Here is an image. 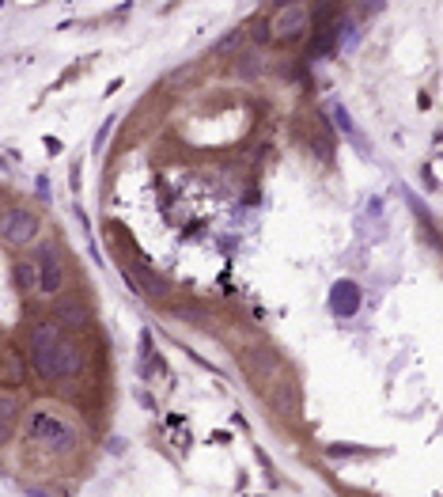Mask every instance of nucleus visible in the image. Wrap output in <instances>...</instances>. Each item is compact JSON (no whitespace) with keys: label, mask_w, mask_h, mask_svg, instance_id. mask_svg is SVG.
<instances>
[{"label":"nucleus","mask_w":443,"mask_h":497,"mask_svg":"<svg viewBox=\"0 0 443 497\" xmlns=\"http://www.w3.org/2000/svg\"><path fill=\"white\" fill-rule=\"evenodd\" d=\"M49 323H54L61 334L76 338V334H84V331L91 327V312H88L84 301H58V304H54V315H49Z\"/></svg>","instance_id":"423d86ee"},{"label":"nucleus","mask_w":443,"mask_h":497,"mask_svg":"<svg viewBox=\"0 0 443 497\" xmlns=\"http://www.w3.org/2000/svg\"><path fill=\"white\" fill-rule=\"evenodd\" d=\"M12 433H16V429H8V426H0V449H5V444L12 440Z\"/></svg>","instance_id":"4468645a"},{"label":"nucleus","mask_w":443,"mask_h":497,"mask_svg":"<svg viewBox=\"0 0 443 497\" xmlns=\"http://www.w3.org/2000/svg\"><path fill=\"white\" fill-rule=\"evenodd\" d=\"M239 365H243V372H247L254 384H262V376H266V380H284V376H289V372H284L280 354L273 350L269 342H254V345H247V350L239 354Z\"/></svg>","instance_id":"39448f33"},{"label":"nucleus","mask_w":443,"mask_h":497,"mask_svg":"<svg viewBox=\"0 0 443 497\" xmlns=\"http://www.w3.org/2000/svg\"><path fill=\"white\" fill-rule=\"evenodd\" d=\"M133 281H137L133 289L144 292V296H152V301H167V296H171V285L160 278V273H152V270H137Z\"/></svg>","instance_id":"9b49d317"},{"label":"nucleus","mask_w":443,"mask_h":497,"mask_svg":"<svg viewBox=\"0 0 443 497\" xmlns=\"http://www.w3.org/2000/svg\"><path fill=\"white\" fill-rule=\"evenodd\" d=\"M12 281H16V289H19L23 296H35V292H38V266H35L31 255H19V259L12 262Z\"/></svg>","instance_id":"9d476101"},{"label":"nucleus","mask_w":443,"mask_h":497,"mask_svg":"<svg viewBox=\"0 0 443 497\" xmlns=\"http://www.w3.org/2000/svg\"><path fill=\"white\" fill-rule=\"evenodd\" d=\"M19 414H23V403H19V395H16V391H0V426L16 429Z\"/></svg>","instance_id":"f8f14e48"},{"label":"nucleus","mask_w":443,"mask_h":497,"mask_svg":"<svg viewBox=\"0 0 443 497\" xmlns=\"http://www.w3.org/2000/svg\"><path fill=\"white\" fill-rule=\"evenodd\" d=\"M27 350H31V365L35 372L46 380V384H61V380H76L88 365V354L80 338H69L61 334L54 323L46 319H35L31 331H27Z\"/></svg>","instance_id":"f257e3e1"},{"label":"nucleus","mask_w":443,"mask_h":497,"mask_svg":"<svg viewBox=\"0 0 443 497\" xmlns=\"http://www.w3.org/2000/svg\"><path fill=\"white\" fill-rule=\"evenodd\" d=\"M266 399L273 403V410H277V414L289 418V414H296V410H300V387H296V380H292V376H284V380H277V384L266 391Z\"/></svg>","instance_id":"6e6552de"},{"label":"nucleus","mask_w":443,"mask_h":497,"mask_svg":"<svg viewBox=\"0 0 443 497\" xmlns=\"http://www.w3.org/2000/svg\"><path fill=\"white\" fill-rule=\"evenodd\" d=\"M273 23H277V38H280V42H292V38H300L303 27H307V8H303V5L284 8V12H277Z\"/></svg>","instance_id":"1a4fd4ad"},{"label":"nucleus","mask_w":443,"mask_h":497,"mask_svg":"<svg viewBox=\"0 0 443 497\" xmlns=\"http://www.w3.org/2000/svg\"><path fill=\"white\" fill-rule=\"evenodd\" d=\"M42 232V220L35 209L27 206H8L0 209V239H5L8 247H16V251H23V247H31Z\"/></svg>","instance_id":"20e7f679"},{"label":"nucleus","mask_w":443,"mask_h":497,"mask_svg":"<svg viewBox=\"0 0 443 497\" xmlns=\"http://www.w3.org/2000/svg\"><path fill=\"white\" fill-rule=\"evenodd\" d=\"M35 266H38V296H61L65 285H69V266H65V255H61V247L54 239H42L38 243V251L31 255Z\"/></svg>","instance_id":"7ed1b4c3"},{"label":"nucleus","mask_w":443,"mask_h":497,"mask_svg":"<svg viewBox=\"0 0 443 497\" xmlns=\"http://www.w3.org/2000/svg\"><path fill=\"white\" fill-rule=\"evenodd\" d=\"M27 380V357L16 345H0V391H16Z\"/></svg>","instance_id":"0eeeda50"},{"label":"nucleus","mask_w":443,"mask_h":497,"mask_svg":"<svg viewBox=\"0 0 443 497\" xmlns=\"http://www.w3.org/2000/svg\"><path fill=\"white\" fill-rule=\"evenodd\" d=\"M23 444L46 460H65L80 449V429L61 410L38 403L23 414Z\"/></svg>","instance_id":"f03ea898"},{"label":"nucleus","mask_w":443,"mask_h":497,"mask_svg":"<svg viewBox=\"0 0 443 497\" xmlns=\"http://www.w3.org/2000/svg\"><path fill=\"white\" fill-rule=\"evenodd\" d=\"M345 301H349L353 308H360V292H356V289H353L349 281H342V289H337V292H333V308H337V312H342V304H345Z\"/></svg>","instance_id":"ddd939ff"}]
</instances>
